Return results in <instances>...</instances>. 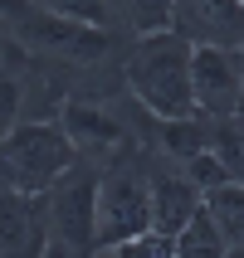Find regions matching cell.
I'll use <instances>...</instances> for the list:
<instances>
[{"label": "cell", "mask_w": 244, "mask_h": 258, "mask_svg": "<svg viewBox=\"0 0 244 258\" xmlns=\"http://www.w3.org/2000/svg\"><path fill=\"white\" fill-rule=\"evenodd\" d=\"M5 20H10L20 49H29L34 58L69 63V69H98L117 44L113 29H93V25H78V20H64L54 10H39L34 0H20Z\"/></svg>", "instance_id": "obj_2"}, {"label": "cell", "mask_w": 244, "mask_h": 258, "mask_svg": "<svg viewBox=\"0 0 244 258\" xmlns=\"http://www.w3.org/2000/svg\"><path fill=\"white\" fill-rule=\"evenodd\" d=\"M73 161H78V146L64 132V122H20L0 142V185L44 195Z\"/></svg>", "instance_id": "obj_3"}, {"label": "cell", "mask_w": 244, "mask_h": 258, "mask_svg": "<svg viewBox=\"0 0 244 258\" xmlns=\"http://www.w3.org/2000/svg\"><path fill=\"white\" fill-rule=\"evenodd\" d=\"M20 102H25V93H20V78H15L10 69H0V142H5V137L20 127Z\"/></svg>", "instance_id": "obj_18"}, {"label": "cell", "mask_w": 244, "mask_h": 258, "mask_svg": "<svg viewBox=\"0 0 244 258\" xmlns=\"http://www.w3.org/2000/svg\"><path fill=\"white\" fill-rule=\"evenodd\" d=\"M113 253H122V258H176V239L171 234H161V229H142V234H132L127 244H117Z\"/></svg>", "instance_id": "obj_17"}, {"label": "cell", "mask_w": 244, "mask_h": 258, "mask_svg": "<svg viewBox=\"0 0 244 258\" xmlns=\"http://www.w3.org/2000/svg\"><path fill=\"white\" fill-rule=\"evenodd\" d=\"M152 229V180L142 171L117 166L98 175V219H93V253H113L132 234Z\"/></svg>", "instance_id": "obj_5"}, {"label": "cell", "mask_w": 244, "mask_h": 258, "mask_svg": "<svg viewBox=\"0 0 244 258\" xmlns=\"http://www.w3.org/2000/svg\"><path fill=\"white\" fill-rule=\"evenodd\" d=\"M49 210V248L54 253H93V219H98V171L73 161L44 190Z\"/></svg>", "instance_id": "obj_4"}, {"label": "cell", "mask_w": 244, "mask_h": 258, "mask_svg": "<svg viewBox=\"0 0 244 258\" xmlns=\"http://www.w3.org/2000/svg\"><path fill=\"white\" fill-rule=\"evenodd\" d=\"M190 49L196 44L181 34L176 25L147 29L137 34L122 58V78H127L132 98L142 102L157 122L196 112V93H190Z\"/></svg>", "instance_id": "obj_1"}, {"label": "cell", "mask_w": 244, "mask_h": 258, "mask_svg": "<svg viewBox=\"0 0 244 258\" xmlns=\"http://www.w3.org/2000/svg\"><path fill=\"white\" fill-rule=\"evenodd\" d=\"M205 205H210V215L220 219L230 253H244V180H225V185L205 190Z\"/></svg>", "instance_id": "obj_12"}, {"label": "cell", "mask_w": 244, "mask_h": 258, "mask_svg": "<svg viewBox=\"0 0 244 258\" xmlns=\"http://www.w3.org/2000/svg\"><path fill=\"white\" fill-rule=\"evenodd\" d=\"M181 171H186L201 190H215V185H225V180H234V175L225 171V161H220L210 146H205V151H190V156L181 161Z\"/></svg>", "instance_id": "obj_16"}, {"label": "cell", "mask_w": 244, "mask_h": 258, "mask_svg": "<svg viewBox=\"0 0 244 258\" xmlns=\"http://www.w3.org/2000/svg\"><path fill=\"white\" fill-rule=\"evenodd\" d=\"M15 5H20V0H0V15H10V10H15Z\"/></svg>", "instance_id": "obj_20"}, {"label": "cell", "mask_w": 244, "mask_h": 258, "mask_svg": "<svg viewBox=\"0 0 244 258\" xmlns=\"http://www.w3.org/2000/svg\"><path fill=\"white\" fill-rule=\"evenodd\" d=\"M44 248H49L44 195L0 185V253H44Z\"/></svg>", "instance_id": "obj_8"}, {"label": "cell", "mask_w": 244, "mask_h": 258, "mask_svg": "<svg viewBox=\"0 0 244 258\" xmlns=\"http://www.w3.org/2000/svg\"><path fill=\"white\" fill-rule=\"evenodd\" d=\"M220 253H230L225 229H220V219L210 215V205H201V210L181 224V234H176V258H220Z\"/></svg>", "instance_id": "obj_11"}, {"label": "cell", "mask_w": 244, "mask_h": 258, "mask_svg": "<svg viewBox=\"0 0 244 258\" xmlns=\"http://www.w3.org/2000/svg\"><path fill=\"white\" fill-rule=\"evenodd\" d=\"M10 49H15V39H10V29H5V15H0V58H10Z\"/></svg>", "instance_id": "obj_19"}, {"label": "cell", "mask_w": 244, "mask_h": 258, "mask_svg": "<svg viewBox=\"0 0 244 258\" xmlns=\"http://www.w3.org/2000/svg\"><path fill=\"white\" fill-rule=\"evenodd\" d=\"M239 117H244V83H239Z\"/></svg>", "instance_id": "obj_21"}, {"label": "cell", "mask_w": 244, "mask_h": 258, "mask_svg": "<svg viewBox=\"0 0 244 258\" xmlns=\"http://www.w3.org/2000/svg\"><path fill=\"white\" fill-rule=\"evenodd\" d=\"M201 205H205V190L196 185L186 171L181 175H157V180H152V229L176 239L181 224H186Z\"/></svg>", "instance_id": "obj_10"}, {"label": "cell", "mask_w": 244, "mask_h": 258, "mask_svg": "<svg viewBox=\"0 0 244 258\" xmlns=\"http://www.w3.org/2000/svg\"><path fill=\"white\" fill-rule=\"evenodd\" d=\"M39 10H54L64 20H78V25L93 29H127V15H122V0H34Z\"/></svg>", "instance_id": "obj_13"}, {"label": "cell", "mask_w": 244, "mask_h": 258, "mask_svg": "<svg viewBox=\"0 0 244 258\" xmlns=\"http://www.w3.org/2000/svg\"><path fill=\"white\" fill-rule=\"evenodd\" d=\"M176 0H122V15H127V29L147 34V29H166L171 25Z\"/></svg>", "instance_id": "obj_15"}, {"label": "cell", "mask_w": 244, "mask_h": 258, "mask_svg": "<svg viewBox=\"0 0 244 258\" xmlns=\"http://www.w3.org/2000/svg\"><path fill=\"white\" fill-rule=\"evenodd\" d=\"M239 83H244V54L225 44H196L190 49V93L201 117H230L239 112Z\"/></svg>", "instance_id": "obj_6"}, {"label": "cell", "mask_w": 244, "mask_h": 258, "mask_svg": "<svg viewBox=\"0 0 244 258\" xmlns=\"http://www.w3.org/2000/svg\"><path fill=\"white\" fill-rule=\"evenodd\" d=\"M210 151L225 161V171L234 180H244V117L230 112V117H210Z\"/></svg>", "instance_id": "obj_14"}, {"label": "cell", "mask_w": 244, "mask_h": 258, "mask_svg": "<svg viewBox=\"0 0 244 258\" xmlns=\"http://www.w3.org/2000/svg\"><path fill=\"white\" fill-rule=\"evenodd\" d=\"M59 122H64V132L73 137V146H78V156L83 151H117L122 146V122H117L103 102H93V98H69L64 102V112H59Z\"/></svg>", "instance_id": "obj_9"}, {"label": "cell", "mask_w": 244, "mask_h": 258, "mask_svg": "<svg viewBox=\"0 0 244 258\" xmlns=\"http://www.w3.org/2000/svg\"><path fill=\"white\" fill-rule=\"evenodd\" d=\"M171 25L190 44H225L244 54V0H176Z\"/></svg>", "instance_id": "obj_7"}]
</instances>
